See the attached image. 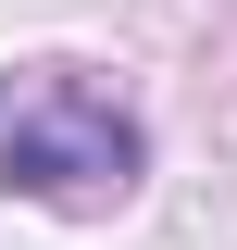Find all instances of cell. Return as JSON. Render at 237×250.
<instances>
[{"mask_svg":"<svg viewBox=\"0 0 237 250\" xmlns=\"http://www.w3.org/2000/svg\"><path fill=\"white\" fill-rule=\"evenodd\" d=\"M138 163H150V125L100 100L75 62H38L25 88H0V188L100 200V188H138Z\"/></svg>","mask_w":237,"mask_h":250,"instance_id":"cell-1","label":"cell"}]
</instances>
